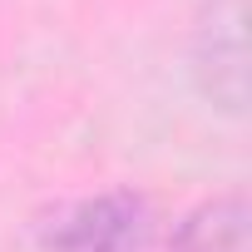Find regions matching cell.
I'll return each instance as SVG.
<instances>
[{"mask_svg": "<svg viewBox=\"0 0 252 252\" xmlns=\"http://www.w3.org/2000/svg\"><path fill=\"white\" fill-rule=\"evenodd\" d=\"M198 74H203V89L222 104V109H242V64H247V50H242V5L237 0H218L208 10L203 30H198Z\"/></svg>", "mask_w": 252, "mask_h": 252, "instance_id": "cell-2", "label": "cell"}, {"mask_svg": "<svg viewBox=\"0 0 252 252\" xmlns=\"http://www.w3.org/2000/svg\"><path fill=\"white\" fill-rule=\"evenodd\" d=\"M144 237H149V208L134 193L84 198L45 222L50 252H139Z\"/></svg>", "mask_w": 252, "mask_h": 252, "instance_id": "cell-1", "label": "cell"}, {"mask_svg": "<svg viewBox=\"0 0 252 252\" xmlns=\"http://www.w3.org/2000/svg\"><path fill=\"white\" fill-rule=\"evenodd\" d=\"M173 252H247V203L232 193L193 208L173 237Z\"/></svg>", "mask_w": 252, "mask_h": 252, "instance_id": "cell-3", "label": "cell"}]
</instances>
